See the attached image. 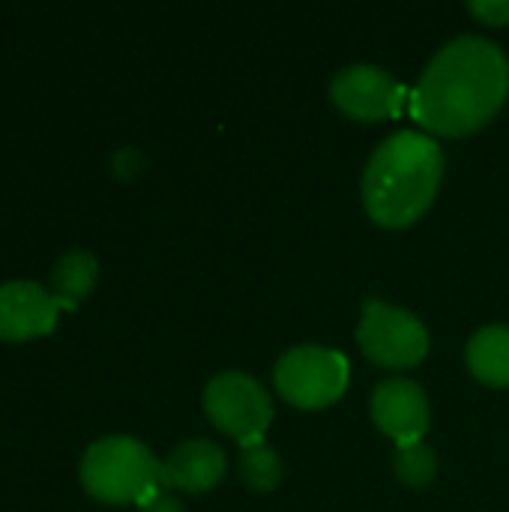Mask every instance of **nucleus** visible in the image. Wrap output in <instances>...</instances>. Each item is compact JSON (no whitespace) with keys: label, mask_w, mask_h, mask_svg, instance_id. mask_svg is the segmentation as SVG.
Masks as SVG:
<instances>
[{"label":"nucleus","mask_w":509,"mask_h":512,"mask_svg":"<svg viewBox=\"0 0 509 512\" xmlns=\"http://www.w3.org/2000/svg\"><path fill=\"white\" fill-rule=\"evenodd\" d=\"M507 96V54L492 39L459 36L423 69L411 93V114L432 135L462 138L483 129Z\"/></svg>","instance_id":"nucleus-1"},{"label":"nucleus","mask_w":509,"mask_h":512,"mask_svg":"<svg viewBox=\"0 0 509 512\" xmlns=\"http://www.w3.org/2000/svg\"><path fill=\"white\" fill-rule=\"evenodd\" d=\"M441 144L414 129L384 138L363 171V207L384 228H408L435 204L444 180Z\"/></svg>","instance_id":"nucleus-2"},{"label":"nucleus","mask_w":509,"mask_h":512,"mask_svg":"<svg viewBox=\"0 0 509 512\" xmlns=\"http://www.w3.org/2000/svg\"><path fill=\"white\" fill-rule=\"evenodd\" d=\"M159 465L153 450L135 438L111 435L87 447L81 456V486L99 504H141L159 486Z\"/></svg>","instance_id":"nucleus-3"},{"label":"nucleus","mask_w":509,"mask_h":512,"mask_svg":"<svg viewBox=\"0 0 509 512\" xmlns=\"http://www.w3.org/2000/svg\"><path fill=\"white\" fill-rule=\"evenodd\" d=\"M351 369L339 351L321 345H300L276 360L273 384L279 396L300 411H321L342 399Z\"/></svg>","instance_id":"nucleus-4"},{"label":"nucleus","mask_w":509,"mask_h":512,"mask_svg":"<svg viewBox=\"0 0 509 512\" xmlns=\"http://www.w3.org/2000/svg\"><path fill=\"white\" fill-rule=\"evenodd\" d=\"M357 342L372 363L387 369H414L429 354L426 324L414 312L375 297L360 309Z\"/></svg>","instance_id":"nucleus-5"},{"label":"nucleus","mask_w":509,"mask_h":512,"mask_svg":"<svg viewBox=\"0 0 509 512\" xmlns=\"http://www.w3.org/2000/svg\"><path fill=\"white\" fill-rule=\"evenodd\" d=\"M204 414L210 423L237 438L240 447L261 444L273 423V402L267 387L246 372H222L204 387Z\"/></svg>","instance_id":"nucleus-6"},{"label":"nucleus","mask_w":509,"mask_h":512,"mask_svg":"<svg viewBox=\"0 0 509 512\" xmlns=\"http://www.w3.org/2000/svg\"><path fill=\"white\" fill-rule=\"evenodd\" d=\"M333 105L363 123L396 117L405 105V87L381 66L354 63L345 66L330 84Z\"/></svg>","instance_id":"nucleus-7"},{"label":"nucleus","mask_w":509,"mask_h":512,"mask_svg":"<svg viewBox=\"0 0 509 512\" xmlns=\"http://www.w3.org/2000/svg\"><path fill=\"white\" fill-rule=\"evenodd\" d=\"M372 420L399 447L420 444L432 423V405L420 384L405 378L381 381L372 393Z\"/></svg>","instance_id":"nucleus-8"},{"label":"nucleus","mask_w":509,"mask_h":512,"mask_svg":"<svg viewBox=\"0 0 509 512\" xmlns=\"http://www.w3.org/2000/svg\"><path fill=\"white\" fill-rule=\"evenodd\" d=\"M60 306L51 291L36 282L0 285V339L30 342L48 336L57 324Z\"/></svg>","instance_id":"nucleus-9"},{"label":"nucleus","mask_w":509,"mask_h":512,"mask_svg":"<svg viewBox=\"0 0 509 512\" xmlns=\"http://www.w3.org/2000/svg\"><path fill=\"white\" fill-rule=\"evenodd\" d=\"M228 459L219 444L195 438L183 441L168 453V459L159 465V486L162 489H177L189 495H201L216 489L225 480Z\"/></svg>","instance_id":"nucleus-10"},{"label":"nucleus","mask_w":509,"mask_h":512,"mask_svg":"<svg viewBox=\"0 0 509 512\" xmlns=\"http://www.w3.org/2000/svg\"><path fill=\"white\" fill-rule=\"evenodd\" d=\"M468 369L489 387H509V327L489 324L477 330L465 348Z\"/></svg>","instance_id":"nucleus-11"},{"label":"nucleus","mask_w":509,"mask_h":512,"mask_svg":"<svg viewBox=\"0 0 509 512\" xmlns=\"http://www.w3.org/2000/svg\"><path fill=\"white\" fill-rule=\"evenodd\" d=\"M99 279V261L90 252H66L51 270V288L60 309H75Z\"/></svg>","instance_id":"nucleus-12"},{"label":"nucleus","mask_w":509,"mask_h":512,"mask_svg":"<svg viewBox=\"0 0 509 512\" xmlns=\"http://www.w3.org/2000/svg\"><path fill=\"white\" fill-rule=\"evenodd\" d=\"M285 477V465L270 444H252L240 453V480L252 492H273Z\"/></svg>","instance_id":"nucleus-13"},{"label":"nucleus","mask_w":509,"mask_h":512,"mask_svg":"<svg viewBox=\"0 0 509 512\" xmlns=\"http://www.w3.org/2000/svg\"><path fill=\"white\" fill-rule=\"evenodd\" d=\"M393 471L399 477L402 486L408 489H426L435 483L438 477V453L429 447V444H408V447H399L396 450V459H393Z\"/></svg>","instance_id":"nucleus-14"},{"label":"nucleus","mask_w":509,"mask_h":512,"mask_svg":"<svg viewBox=\"0 0 509 512\" xmlns=\"http://www.w3.org/2000/svg\"><path fill=\"white\" fill-rule=\"evenodd\" d=\"M468 12L492 27H507L509 24V0H471Z\"/></svg>","instance_id":"nucleus-15"},{"label":"nucleus","mask_w":509,"mask_h":512,"mask_svg":"<svg viewBox=\"0 0 509 512\" xmlns=\"http://www.w3.org/2000/svg\"><path fill=\"white\" fill-rule=\"evenodd\" d=\"M138 507H141V512H186L183 501H177L174 495H168L162 486H156Z\"/></svg>","instance_id":"nucleus-16"}]
</instances>
